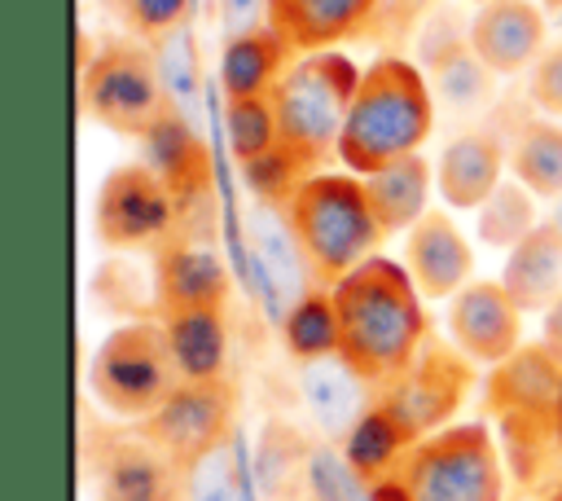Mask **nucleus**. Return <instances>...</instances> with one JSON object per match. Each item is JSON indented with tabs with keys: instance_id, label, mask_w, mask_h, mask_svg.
<instances>
[{
	"instance_id": "nucleus-1",
	"label": "nucleus",
	"mask_w": 562,
	"mask_h": 501,
	"mask_svg": "<svg viewBox=\"0 0 562 501\" xmlns=\"http://www.w3.org/2000/svg\"><path fill=\"white\" fill-rule=\"evenodd\" d=\"M338 312V360L369 387H386L426 343L422 290L404 264L373 255L329 286Z\"/></svg>"
},
{
	"instance_id": "nucleus-2",
	"label": "nucleus",
	"mask_w": 562,
	"mask_h": 501,
	"mask_svg": "<svg viewBox=\"0 0 562 501\" xmlns=\"http://www.w3.org/2000/svg\"><path fill=\"white\" fill-rule=\"evenodd\" d=\"M435 127V92L430 79L404 57H378L360 70V88L351 97L338 163L347 171L369 176L408 154H422Z\"/></svg>"
},
{
	"instance_id": "nucleus-3",
	"label": "nucleus",
	"mask_w": 562,
	"mask_h": 501,
	"mask_svg": "<svg viewBox=\"0 0 562 501\" xmlns=\"http://www.w3.org/2000/svg\"><path fill=\"white\" fill-rule=\"evenodd\" d=\"M360 70L347 53L325 48L294 57L277 88L268 92L277 114V149L303 171L316 176L325 158H338L342 123L351 110V97L360 88Z\"/></svg>"
},
{
	"instance_id": "nucleus-4",
	"label": "nucleus",
	"mask_w": 562,
	"mask_h": 501,
	"mask_svg": "<svg viewBox=\"0 0 562 501\" xmlns=\"http://www.w3.org/2000/svg\"><path fill=\"white\" fill-rule=\"evenodd\" d=\"M285 220L307 255L316 286L325 290L373 259L378 242L386 237L356 171H316L299 180V189L285 198Z\"/></svg>"
},
{
	"instance_id": "nucleus-5",
	"label": "nucleus",
	"mask_w": 562,
	"mask_h": 501,
	"mask_svg": "<svg viewBox=\"0 0 562 501\" xmlns=\"http://www.w3.org/2000/svg\"><path fill=\"white\" fill-rule=\"evenodd\" d=\"M391 488L400 501H505V461L483 422H452L404 453Z\"/></svg>"
},
{
	"instance_id": "nucleus-6",
	"label": "nucleus",
	"mask_w": 562,
	"mask_h": 501,
	"mask_svg": "<svg viewBox=\"0 0 562 501\" xmlns=\"http://www.w3.org/2000/svg\"><path fill=\"white\" fill-rule=\"evenodd\" d=\"M180 382L184 378L176 369L162 321L114 325L88 360V387H92L97 404L110 409L114 417H132V422H145Z\"/></svg>"
},
{
	"instance_id": "nucleus-7",
	"label": "nucleus",
	"mask_w": 562,
	"mask_h": 501,
	"mask_svg": "<svg viewBox=\"0 0 562 501\" xmlns=\"http://www.w3.org/2000/svg\"><path fill=\"white\" fill-rule=\"evenodd\" d=\"M79 105L110 132L145 136L176 101L167 92L158 53L145 40H105L79 75Z\"/></svg>"
},
{
	"instance_id": "nucleus-8",
	"label": "nucleus",
	"mask_w": 562,
	"mask_h": 501,
	"mask_svg": "<svg viewBox=\"0 0 562 501\" xmlns=\"http://www.w3.org/2000/svg\"><path fill=\"white\" fill-rule=\"evenodd\" d=\"M180 220V202L167 180L140 158L105 171L92 207V229L110 250H162Z\"/></svg>"
},
{
	"instance_id": "nucleus-9",
	"label": "nucleus",
	"mask_w": 562,
	"mask_h": 501,
	"mask_svg": "<svg viewBox=\"0 0 562 501\" xmlns=\"http://www.w3.org/2000/svg\"><path fill=\"white\" fill-rule=\"evenodd\" d=\"M474 382V360L461 356L452 343H422V352L382 387V404L404 422L413 439H426L448 426Z\"/></svg>"
},
{
	"instance_id": "nucleus-10",
	"label": "nucleus",
	"mask_w": 562,
	"mask_h": 501,
	"mask_svg": "<svg viewBox=\"0 0 562 501\" xmlns=\"http://www.w3.org/2000/svg\"><path fill=\"white\" fill-rule=\"evenodd\" d=\"M233 422H237V387L228 378H211V382H180L140 422V435L184 470L189 461L228 444Z\"/></svg>"
},
{
	"instance_id": "nucleus-11",
	"label": "nucleus",
	"mask_w": 562,
	"mask_h": 501,
	"mask_svg": "<svg viewBox=\"0 0 562 501\" xmlns=\"http://www.w3.org/2000/svg\"><path fill=\"white\" fill-rule=\"evenodd\" d=\"M448 343L474 365H501L522 347V308L496 281H470L448 303Z\"/></svg>"
},
{
	"instance_id": "nucleus-12",
	"label": "nucleus",
	"mask_w": 562,
	"mask_h": 501,
	"mask_svg": "<svg viewBox=\"0 0 562 501\" xmlns=\"http://www.w3.org/2000/svg\"><path fill=\"white\" fill-rule=\"evenodd\" d=\"M233 294V272L220 250L198 242H167L154 255V308L158 321L184 312H224Z\"/></svg>"
},
{
	"instance_id": "nucleus-13",
	"label": "nucleus",
	"mask_w": 562,
	"mask_h": 501,
	"mask_svg": "<svg viewBox=\"0 0 562 501\" xmlns=\"http://www.w3.org/2000/svg\"><path fill=\"white\" fill-rule=\"evenodd\" d=\"M544 40H549V22L536 0H483L465 35L470 53L492 75L531 70L544 57Z\"/></svg>"
},
{
	"instance_id": "nucleus-14",
	"label": "nucleus",
	"mask_w": 562,
	"mask_h": 501,
	"mask_svg": "<svg viewBox=\"0 0 562 501\" xmlns=\"http://www.w3.org/2000/svg\"><path fill=\"white\" fill-rule=\"evenodd\" d=\"M404 268L417 281L422 299H452L470 286L474 272V246L457 229L448 211H426L408 233H404Z\"/></svg>"
},
{
	"instance_id": "nucleus-15",
	"label": "nucleus",
	"mask_w": 562,
	"mask_h": 501,
	"mask_svg": "<svg viewBox=\"0 0 562 501\" xmlns=\"http://www.w3.org/2000/svg\"><path fill=\"white\" fill-rule=\"evenodd\" d=\"M558 387H562V365L544 352V343L518 347L509 360L492 365V378H487V409H492L505 426H518V422L553 426Z\"/></svg>"
},
{
	"instance_id": "nucleus-16",
	"label": "nucleus",
	"mask_w": 562,
	"mask_h": 501,
	"mask_svg": "<svg viewBox=\"0 0 562 501\" xmlns=\"http://www.w3.org/2000/svg\"><path fill=\"white\" fill-rule=\"evenodd\" d=\"M505 167H509V154L492 132H479V127L457 132L435 163L439 198L452 211H479L505 185Z\"/></svg>"
},
{
	"instance_id": "nucleus-17",
	"label": "nucleus",
	"mask_w": 562,
	"mask_h": 501,
	"mask_svg": "<svg viewBox=\"0 0 562 501\" xmlns=\"http://www.w3.org/2000/svg\"><path fill=\"white\" fill-rule=\"evenodd\" d=\"M373 4L378 0H263V18L294 57H307L356 35Z\"/></svg>"
},
{
	"instance_id": "nucleus-18",
	"label": "nucleus",
	"mask_w": 562,
	"mask_h": 501,
	"mask_svg": "<svg viewBox=\"0 0 562 501\" xmlns=\"http://www.w3.org/2000/svg\"><path fill=\"white\" fill-rule=\"evenodd\" d=\"M180 466L158 453L140 431L114 439L97 466V501H176Z\"/></svg>"
},
{
	"instance_id": "nucleus-19",
	"label": "nucleus",
	"mask_w": 562,
	"mask_h": 501,
	"mask_svg": "<svg viewBox=\"0 0 562 501\" xmlns=\"http://www.w3.org/2000/svg\"><path fill=\"white\" fill-rule=\"evenodd\" d=\"M145 163L167 180L176 202H202L211 189V149L198 136V127L171 105L145 136Z\"/></svg>"
},
{
	"instance_id": "nucleus-20",
	"label": "nucleus",
	"mask_w": 562,
	"mask_h": 501,
	"mask_svg": "<svg viewBox=\"0 0 562 501\" xmlns=\"http://www.w3.org/2000/svg\"><path fill=\"white\" fill-rule=\"evenodd\" d=\"M501 286L522 312H549L562 294V229L553 220H540L514 250H505Z\"/></svg>"
},
{
	"instance_id": "nucleus-21",
	"label": "nucleus",
	"mask_w": 562,
	"mask_h": 501,
	"mask_svg": "<svg viewBox=\"0 0 562 501\" xmlns=\"http://www.w3.org/2000/svg\"><path fill=\"white\" fill-rule=\"evenodd\" d=\"M299 391H303V404H307V413L316 417V426H321L325 435H334V439H347V435L356 431V422H360V417L369 413V404H373L369 382H364L351 365H342L338 356L303 365Z\"/></svg>"
},
{
	"instance_id": "nucleus-22",
	"label": "nucleus",
	"mask_w": 562,
	"mask_h": 501,
	"mask_svg": "<svg viewBox=\"0 0 562 501\" xmlns=\"http://www.w3.org/2000/svg\"><path fill=\"white\" fill-rule=\"evenodd\" d=\"M285 57H294L281 35L263 22V26H246L233 31V40L220 53V88L224 101H241V97H268L277 88V79L285 75Z\"/></svg>"
},
{
	"instance_id": "nucleus-23",
	"label": "nucleus",
	"mask_w": 562,
	"mask_h": 501,
	"mask_svg": "<svg viewBox=\"0 0 562 501\" xmlns=\"http://www.w3.org/2000/svg\"><path fill=\"white\" fill-rule=\"evenodd\" d=\"M364 180V193H369V207L382 224V233H408L426 211H430V185H435V167L422 158V154H408L382 171H369L360 176Z\"/></svg>"
},
{
	"instance_id": "nucleus-24",
	"label": "nucleus",
	"mask_w": 562,
	"mask_h": 501,
	"mask_svg": "<svg viewBox=\"0 0 562 501\" xmlns=\"http://www.w3.org/2000/svg\"><path fill=\"white\" fill-rule=\"evenodd\" d=\"M176 369L184 382H211L228 369V316L224 312H184L162 321Z\"/></svg>"
},
{
	"instance_id": "nucleus-25",
	"label": "nucleus",
	"mask_w": 562,
	"mask_h": 501,
	"mask_svg": "<svg viewBox=\"0 0 562 501\" xmlns=\"http://www.w3.org/2000/svg\"><path fill=\"white\" fill-rule=\"evenodd\" d=\"M413 444H417V439L404 431V422L373 396L369 413H364V417L356 422V431L342 439V453H347V466H351L360 479H391Z\"/></svg>"
},
{
	"instance_id": "nucleus-26",
	"label": "nucleus",
	"mask_w": 562,
	"mask_h": 501,
	"mask_svg": "<svg viewBox=\"0 0 562 501\" xmlns=\"http://www.w3.org/2000/svg\"><path fill=\"white\" fill-rule=\"evenodd\" d=\"M281 338H285V352H290L299 365L338 356V312H334V294H329L325 286H316V290H307L294 308H285V312H281Z\"/></svg>"
},
{
	"instance_id": "nucleus-27",
	"label": "nucleus",
	"mask_w": 562,
	"mask_h": 501,
	"mask_svg": "<svg viewBox=\"0 0 562 501\" xmlns=\"http://www.w3.org/2000/svg\"><path fill=\"white\" fill-rule=\"evenodd\" d=\"M509 171L518 185H527L536 198H562V123L536 119L518 132L509 149Z\"/></svg>"
},
{
	"instance_id": "nucleus-28",
	"label": "nucleus",
	"mask_w": 562,
	"mask_h": 501,
	"mask_svg": "<svg viewBox=\"0 0 562 501\" xmlns=\"http://www.w3.org/2000/svg\"><path fill=\"white\" fill-rule=\"evenodd\" d=\"M536 193L518 180H505L483 207H479V237L483 246H496V250H514L540 220H536Z\"/></svg>"
},
{
	"instance_id": "nucleus-29",
	"label": "nucleus",
	"mask_w": 562,
	"mask_h": 501,
	"mask_svg": "<svg viewBox=\"0 0 562 501\" xmlns=\"http://www.w3.org/2000/svg\"><path fill=\"white\" fill-rule=\"evenodd\" d=\"M176 501H250L246 479H241V461H237V439H228V444L211 448L206 457L189 461L180 470Z\"/></svg>"
},
{
	"instance_id": "nucleus-30",
	"label": "nucleus",
	"mask_w": 562,
	"mask_h": 501,
	"mask_svg": "<svg viewBox=\"0 0 562 501\" xmlns=\"http://www.w3.org/2000/svg\"><path fill=\"white\" fill-rule=\"evenodd\" d=\"M224 136L228 149L241 167L268 158L277 149V114L268 97H241V101H224Z\"/></svg>"
},
{
	"instance_id": "nucleus-31",
	"label": "nucleus",
	"mask_w": 562,
	"mask_h": 501,
	"mask_svg": "<svg viewBox=\"0 0 562 501\" xmlns=\"http://www.w3.org/2000/svg\"><path fill=\"white\" fill-rule=\"evenodd\" d=\"M114 9L127 22L132 40L162 44V40H171V35L184 31L193 0H114Z\"/></svg>"
},
{
	"instance_id": "nucleus-32",
	"label": "nucleus",
	"mask_w": 562,
	"mask_h": 501,
	"mask_svg": "<svg viewBox=\"0 0 562 501\" xmlns=\"http://www.w3.org/2000/svg\"><path fill=\"white\" fill-rule=\"evenodd\" d=\"M531 101L562 123V44L544 48V57L531 66Z\"/></svg>"
},
{
	"instance_id": "nucleus-33",
	"label": "nucleus",
	"mask_w": 562,
	"mask_h": 501,
	"mask_svg": "<svg viewBox=\"0 0 562 501\" xmlns=\"http://www.w3.org/2000/svg\"><path fill=\"white\" fill-rule=\"evenodd\" d=\"M540 343H544V352L562 365V294L553 299V308H549L544 321H540Z\"/></svg>"
},
{
	"instance_id": "nucleus-34",
	"label": "nucleus",
	"mask_w": 562,
	"mask_h": 501,
	"mask_svg": "<svg viewBox=\"0 0 562 501\" xmlns=\"http://www.w3.org/2000/svg\"><path fill=\"white\" fill-rule=\"evenodd\" d=\"M553 444L562 448V387H558V404H553Z\"/></svg>"
}]
</instances>
